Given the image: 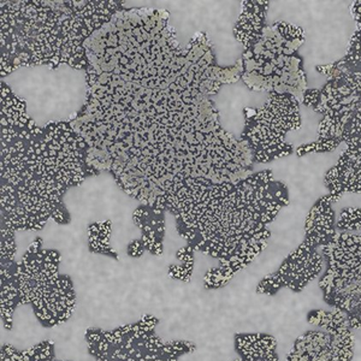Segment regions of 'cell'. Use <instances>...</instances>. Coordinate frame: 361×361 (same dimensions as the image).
<instances>
[{
    "instance_id": "1",
    "label": "cell",
    "mask_w": 361,
    "mask_h": 361,
    "mask_svg": "<svg viewBox=\"0 0 361 361\" xmlns=\"http://www.w3.org/2000/svg\"><path fill=\"white\" fill-rule=\"evenodd\" d=\"M328 78L324 86L307 88L301 104L322 115L317 139H337L361 134V66L334 62L317 66ZM343 144V141H342Z\"/></svg>"
},
{
    "instance_id": "2",
    "label": "cell",
    "mask_w": 361,
    "mask_h": 361,
    "mask_svg": "<svg viewBox=\"0 0 361 361\" xmlns=\"http://www.w3.org/2000/svg\"><path fill=\"white\" fill-rule=\"evenodd\" d=\"M320 252L324 271L318 286L325 304L361 330V231L337 233Z\"/></svg>"
},
{
    "instance_id": "3",
    "label": "cell",
    "mask_w": 361,
    "mask_h": 361,
    "mask_svg": "<svg viewBox=\"0 0 361 361\" xmlns=\"http://www.w3.org/2000/svg\"><path fill=\"white\" fill-rule=\"evenodd\" d=\"M300 106L294 95L271 93L263 106L243 110L240 140L250 147L255 163L267 164L295 152L287 136L301 127Z\"/></svg>"
},
{
    "instance_id": "4",
    "label": "cell",
    "mask_w": 361,
    "mask_h": 361,
    "mask_svg": "<svg viewBox=\"0 0 361 361\" xmlns=\"http://www.w3.org/2000/svg\"><path fill=\"white\" fill-rule=\"evenodd\" d=\"M317 329L301 334L288 352L286 361H353L355 336L343 314L316 308L306 316Z\"/></svg>"
},
{
    "instance_id": "5",
    "label": "cell",
    "mask_w": 361,
    "mask_h": 361,
    "mask_svg": "<svg viewBox=\"0 0 361 361\" xmlns=\"http://www.w3.org/2000/svg\"><path fill=\"white\" fill-rule=\"evenodd\" d=\"M243 83L253 92H267L269 94H292L301 100L307 90V74L304 58L299 54L279 57H260L243 49Z\"/></svg>"
},
{
    "instance_id": "6",
    "label": "cell",
    "mask_w": 361,
    "mask_h": 361,
    "mask_svg": "<svg viewBox=\"0 0 361 361\" xmlns=\"http://www.w3.org/2000/svg\"><path fill=\"white\" fill-rule=\"evenodd\" d=\"M323 271L324 259L319 248L304 240L284 258L275 272L259 282L257 294L274 296L282 289L300 294L308 284L319 279Z\"/></svg>"
},
{
    "instance_id": "7",
    "label": "cell",
    "mask_w": 361,
    "mask_h": 361,
    "mask_svg": "<svg viewBox=\"0 0 361 361\" xmlns=\"http://www.w3.org/2000/svg\"><path fill=\"white\" fill-rule=\"evenodd\" d=\"M305 30L300 25L289 22L279 21L267 25L258 42L250 47L252 54L260 57L270 58L279 56H294L304 45Z\"/></svg>"
},
{
    "instance_id": "8",
    "label": "cell",
    "mask_w": 361,
    "mask_h": 361,
    "mask_svg": "<svg viewBox=\"0 0 361 361\" xmlns=\"http://www.w3.org/2000/svg\"><path fill=\"white\" fill-rule=\"evenodd\" d=\"M337 202L333 194H325L313 204L305 219L304 240L320 250L336 236L337 217L333 205Z\"/></svg>"
},
{
    "instance_id": "9",
    "label": "cell",
    "mask_w": 361,
    "mask_h": 361,
    "mask_svg": "<svg viewBox=\"0 0 361 361\" xmlns=\"http://www.w3.org/2000/svg\"><path fill=\"white\" fill-rule=\"evenodd\" d=\"M270 8V1L248 0L243 1L241 13L235 23L234 33L236 42L243 44L245 49L253 47L263 35L267 27V15Z\"/></svg>"
},
{
    "instance_id": "10",
    "label": "cell",
    "mask_w": 361,
    "mask_h": 361,
    "mask_svg": "<svg viewBox=\"0 0 361 361\" xmlns=\"http://www.w3.org/2000/svg\"><path fill=\"white\" fill-rule=\"evenodd\" d=\"M277 340L265 333L236 334L235 350L241 361H279Z\"/></svg>"
},
{
    "instance_id": "11",
    "label": "cell",
    "mask_w": 361,
    "mask_h": 361,
    "mask_svg": "<svg viewBox=\"0 0 361 361\" xmlns=\"http://www.w3.org/2000/svg\"><path fill=\"white\" fill-rule=\"evenodd\" d=\"M337 233L355 234L361 231V207H345L337 216Z\"/></svg>"
},
{
    "instance_id": "12",
    "label": "cell",
    "mask_w": 361,
    "mask_h": 361,
    "mask_svg": "<svg viewBox=\"0 0 361 361\" xmlns=\"http://www.w3.org/2000/svg\"><path fill=\"white\" fill-rule=\"evenodd\" d=\"M342 141L337 139H317L312 142L301 145L295 148L296 156L305 157L307 154H318V153L333 152L340 147Z\"/></svg>"
},
{
    "instance_id": "13",
    "label": "cell",
    "mask_w": 361,
    "mask_h": 361,
    "mask_svg": "<svg viewBox=\"0 0 361 361\" xmlns=\"http://www.w3.org/2000/svg\"><path fill=\"white\" fill-rule=\"evenodd\" d=\"M145 247L142 245V241L136 238L133 240L132 243H129L128 246V255H130L133 258H141L145 253Z\"/></svg>"
},
{
    "instance_id": "14",
    "label": "cell",
    "mask_w": 361,
    "mask_h": 361,
    "mask_svg": "<svg viewBox=\"0 0 361 361\" xmlns=\"http://www.w3.org/2000/svg\"><path fill=\"white\" fill-rule=\"evenodd\" d=\"M66 296H68L69 299H76V294H75L74 289H69V290L66 292Z\"/></svg>"
},
{
    "instance_id": "15",
    "label": "cell",
    "mask_w": 361,
    "mask_h": 361,
    "mask_svg": "<svg viewBox=\"0 0 361 361\" xmlns=\"http://www.w3.org/2000/svg\"><path fill=\"white\" fill-rule=\"evenodd\" d=\"M153 318H154V317L151 316V314H146V316L142 317L140 320H142V322H148V320H152Z\"/></svg>"
}]
</instances>
